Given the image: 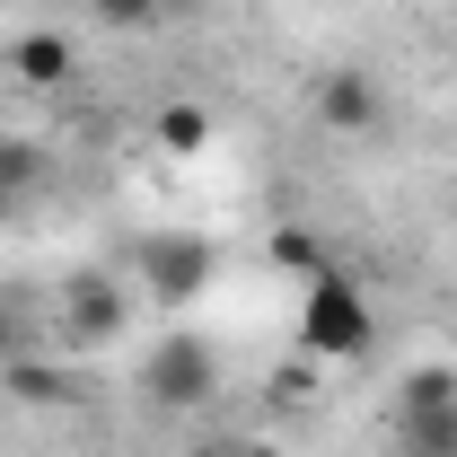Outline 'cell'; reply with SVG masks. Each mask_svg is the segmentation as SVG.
Segmentation results:
<instances>
[{
	"label": "cell",
	"instance_id": "obj_16",
	"mask_svg": "<svg viewBox=\"0 0 457 457\" xmlns=\"http://www.w3.org/2000/svg\"><path fill=\"white\" fill-rule=\"evenodd\" d=\"M9 220H18V194H9V185H0V228H9Z\"/></svg>",
	"mask_w": 457,
	"mask_h": 457
},
{
	"label": "cell",
	"instance_id": "obj_2",
	"mask_svg": "<svg viewBox=\"0 0 457 457\" xmlns=\"http://www.w3.org/2000/svg\"><path fill=\"white\" fill-rule=\"evenodd\" d=\"M141 396L159 404V413H203V404L220 396L212 343H203V335H159L150 352H141Z\"/></svg>",
	"mask_w": 457,
	"mask_h": 457
},
{
	"label": "cell",
	"instance_id": "obj_9",
	"mask_svg": "<svg viewBox=\"0 0 457 457\" xmlns=\"http://www.w3.org/2000/svg\"><path fill=\"white\" fill-rule=\"evenodd\" d=\"M422 404H457V370H449V361H422V370H404L396 413H422Z\"/></svg>",
	"mask_w": 457,
	"mask_h": 457
},
{
	"label": "cell",
	"instance_id": "obj_3",
	"mask_svg": "<svg viewBox=\"0 0 457 457\" xmlns=\"http://www.w3.org/2000/svg\"><path fill=\"white\" fill-rule=\"evenodd\" d=\"M220 273V246L212 237H194V228H150L141 237V299H159V308H194L203 290Z\"/></svg>",
	"mask_w": 457,
	"mask_h": 457
},
{
	"label": "cell",
	"instance_id": "obj_14",
	"mask_svg": "<svg viewBox=\"0 0 457 457\" xmlns=\"http://www.w3.org/2000/svg\"><path fill=\"white\" fill-rule=\"evenodd\" d=\"M194 457H282V449H273V440H203Z\"/></svg>",
	"mask_w": 457,
	"mask_h": 457
},
{
	"label": "cell",
	"instance_id": "obj_8",
	"mask_svg": "<svg viewBox=\"0 0 457 457\" xmlns=\"http://www.w3.org/2000/svg\"><path fill=\"white\" fill-rule=\"evenodd\" d=\"M203 141H212V114L194 106V97L159 106V150H168V159H203Z\"/></svg>",
	"mask_w": 457,
	"mask_h": 457
},
{
	"label": "cell",
	"instance_id": "obj_11",
	"mask_svg": "<svg viewBox=\"0 0 457 457\" xmlns=\"http://www.w3.org/2000/svg\"><path fill=\"white\" fill-rule=\"evenodd\" d=\"M273 264H282V273H299V282H317V273H326L317 228H273Z\"/></svg>",
	"mask_w": 457,
	"mask_h": 457
},
{
	"label": "cell",
	"instance_id": "obj_13",
	"mask_svg": "<svg viewBox=\"0 0 457 457\" xmlns=\"http://www.w3.org/2000/svg\"><path fill=\"white\" fill-rule=\"evenodd\" d=\"M0 185H9V194L36 185V150H27V141H0Z\"/></svg>",
	"mask_w": 457,
	"mask_h": 457
},
{
	"label": "cell",
	"instance_id": "obj_5",
	"mask_svg": "<svg viewBox=\"0 0 457 457\" xmlns=\"http://www.w3.org/2000/svg\"><path fill=\"white\" fill-rule=\"evenodd\" d=\"M9 79H18V88H45V97H54V88H71V79H79L71 36H54V27H27V36L9 45Z\"/></svg>",
	"mask_w": 457,
	"mask_h": 457
},
{
	"label": "cell",
	"instance_id": "obj_15",
	"mask_svg": "<svg viewBox=\"0 0 457 457\" xmlns=\"http://www.w3.org/2000/svg\"><path fill=\"white\" fill-rule=\"evenodd\" d=\"M18 361V317H9V299H0V370Z\"/></svg>",
	"mask_w": 457,
	"mask_h": 457
},
{
	"label": "cell",
	"instance_id": "obj_7",
	"mask_svg": "<svg viewBox=\"0 0 457 457\" xmlns=\"http://www.w3.org/2000/svg\"><path fill=\"white\" fill-rule=\"evenodd\" d=\"M396 457H457V404L396 413Z\"/></svg>",
	"mask_w": 457,
	"mask_h": 457
},
{
	"label": "cell",
	"instance_id": "obj_10",
	"mask_svg": "<svg viewBox=\"0 0 457 457\" xmlns=\"http://www.w3.org/2000/svg\"><path fill=\"white\" fill-rule=\"evenodd\" d=\"M168 9H176V0H88V18H97L106 36H150Z\"/></svg>",
	"mask_w": 457,
	"mask_h": 457
},
{
	"label": "cell",
	"instance_id": "obj_12",
	"mask_svg": "<svg viewBox=\"0 0 457 457\" xmlns=\"http://www.w3.org/2000/svg\"><path fill=\"white\" fill-rule=\"evenodd\" d=\"M0 387H9V396H27V404H62V396H71V387H62V370H45V361H9V370H0Z\"/></svg>",
	"mask_w": 457,
	"mask_h": 457
},
{
	"label": "cell",
	"instance_id": "obj_6",
	"mask_svg": "<svg viewBox=\"0 0 457 457\" xmlns=\"http://www.w3.org/2000/svg\"><path fill=\"white\" fill-rule=\"evenodd\" d=\"M317 114H326L335 132H378L387 97H378V79H370V71H326V79H317Z\"/></svg>",
	"mask_w": 457,
	"mask_h": 457
},
{
	"label": "cell",
	"instance_id": "obj_4",
	"mask_svg": "<svg viewBox=\"0 0 457 457\" xmlns=\"http://www.w3.org/2000/svg\"><path fill=\"white\" fill-rule=\"evenodd\" d=\"M123 317H132V299H123L114 273H71V282H62V335H71V343L97 352V343L123 335Z\"/></svg>",
	"mask_w": 457,
	"mask_h": 457
},
{
	"label": "cell",
	"instance_id": "obj_1",
	"mask_svg": "<svg viewBox=\"0 0 457 457\" xmlns=\"http://www.w3.org/2000/svg\"><path fill=\"white\" fill-rule=\"evenodd\" d=\"M370 343H378V308L352 273L326 264L317 282H299V352L308 361H361Z\"/></svg>",
	"mask_w": 457,
	"mask_h": 457
}]
</instances>
